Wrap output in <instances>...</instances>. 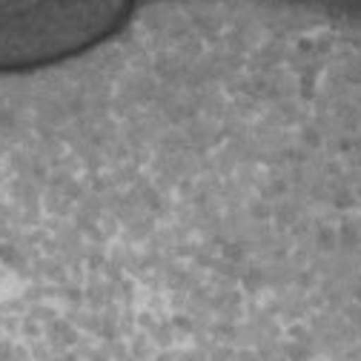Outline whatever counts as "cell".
Here are the masks:
<instances>
[{
    "label": "cell",
    "instance_id": "cell-1",
    "mask_svg": "<svg viewBox=\"0 0 361 361\" xmlns=\"http://www.w3.org/2000/svg\"><path fill=\"white\" fill-rule=\"evenodd\" d=\"M129 0H0V66L63 58L106 35Z\"/></svg>",
    "mask_w": 361,
    "mask_h": 361
}]
</instances>
